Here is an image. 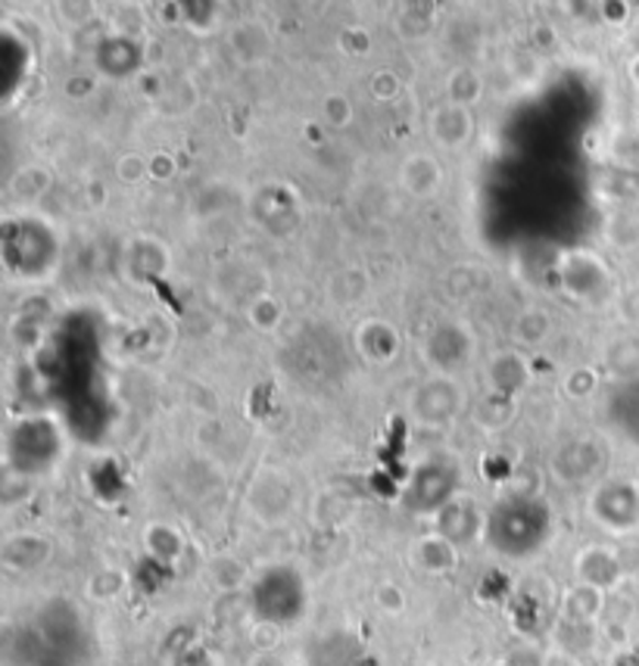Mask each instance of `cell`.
Segmentation results:
<instances>
[{
	"instance_id": "cell-1",
	"label": "cell",
	"mask_w": 639,
	"mask_h": 666,
	"mask_svg": "<svg viewBox=\"0 0 639 666\" xmlns=\"http://www.w3.org/2000/svg\"><path fill=\"white\" fill-rule=\"evenodd\" d=\"M549 535H552V515L542 501L530 495L505 498L503 505H496L490 511L484 527V539L490 542V549L512 561L540 552Z\"/></svg>"
},
{
	"instance_id": "cell-2",
	"label": "cell",
	"mask_w": 639,
	"mask_h": 666,
	"mask_svg": "<svg viewBox=\"0 0 639 666\" xmlns=\"http://www.w3.org/2000/svg\"><path fill=\"white\" fill-rule=\"evenodd\" d=\"M247 608L266 627L296 623L306 613V583L293 567H284V564L266 567L250 583Z\"/></svg>"
},
{
	"instance_id": "cell-3",
	"label": "cell",
	"mask_w": 639,
	"mask_h": 666,
	"mask_svg": "<svg viewBox=\"0 0 639 666\" xmlns=\"http://www.w3.org/2000/svg\"><path fill=\"white\" fill-rule=\"evenodd\" d=\"M459 489V467L449 461H427L422 464L406 489V505L415 515H440L449 501H456Z\"/></svg>"
},
{
	"instance_id": "cell-4",
	"label": "cell",
	"mask_w": 639,
	"mask_h": 666,
	"mask_svg": "<svg viewBox=\"0 0 639 666\" xmlns=\"http://www.w3.org/2000/svg\"><path fill=\"white\" fill-rule=\"evenodd\" d=\"M462 405H466L462 386L446 374H434L430 381H425L412 393V415L425 427L452 424L456 415L462 411Z\"/></svg>"
},
{
	"instance_id": "cell-5",
	"label": "cell",
	"mask_w": 639,
	"mask_h": 666,
	"mask_svg": "<svg viewBox=\"0 0 639 666\" xmlns=\"http://www.w3.org/2000/svg\"><path fill=\"white\" fill-rule=\"evenodd\" d=\"M427 364L434 368V374H452V371H462L474 352V340L462 324L446 321L440 327H434L427 334V343L422 346Z\"/></svg>"
},
{
	"instance_id": "cell-6",
	"label": "cell",
	"mask_w": 639,
	"mask_h": 666,
	"mask_svg": "<svg viewBox=\"0 0 639 666\" xmlns=\"http://www.w3.org/2000/svg\"><path fill=\"white\" fill-rule=\"evenodd\" d=\"M247 508L262 523H284L293 511V483L281 471H262L247 489Z\"/></svg>"
},
{
	"instance_id": "cell-7",
	"label": "cell",
	"mask_w": 639,
	"mask_h": 666,
	"mask_svg": "<svg viewBox=\"0 0 639 666\" xmlns=\"http://www.w3.org/2000/svg\"><path fill=\"white\" fill-rule=\"evenodd\" d=\"M593 515L599 517L605 527H612V530H627V527H634L639 517L637 489H634V486H624V483L602 486L596 498H593Z\"/></svg>"
},
{
	"instance_id": "cell-8",
	"label": "cell",
	"mask_w": 639,
	"mask_h": 666,
	"mask_svg": "<svg viewBox=\"0 0 639 666\" xmlns=\"http://www.w3.org/2000/svg\"><path fill=\"white\" fill-rule=\"evenodd\" d=\"M471 132H474V118H471L468 103L449 100L444 106H437L434 115H430V137H434L440 147L456 150V147L468 144Z\"/></svg>"
},
{
	"instance_id": "cell-9",
	"label": "cell",
	"mask_w": 639,
	"mask_h": 666,
	"mask_svg": "<svg viewBox=\"0 0 639 666\" xmlns=\"http://www.w3.org/2000/svg\"><path fill=\"white\" fill-rule=\"evenodd\" d=\"M484 527L486 520H481V515L471 505H466V501H449L444 511L437 515V533L449 539L456 549L471 542Z\"/></svg>"
},
{
	"instance_id": "cell-10",
	"label": "cell",
	"mask_w": 639,
	"mask_h": 666,
	"mask_svg": "<svg viewBox=\"0 0 639 666\" xmlns=\"http://www.w3.org/2000/svg\"><path fill=\"white\" fill-rule=\"evenodd\" d=\"M47 557H51V542L41 539V535H13V539H7V545H3V564L16 573L41 571V567L47 564Z\"/></svg>"
},
{
	"instance_id": "cell-11",
	"label": "cell",
	"mask_w": 639,
	"mask_h": 666,
	"mask_svg": "<svg viewBox=\"0 0 639 666\" xmlns=\"http://www.w3.org/2000/svg\"><path fill=\"white\" fill-rule=\"evenodd\" d=\"M440 181H444V172H440L437 159L427 156V153H412L406 162H403V169H400V184H403L412 196H430V193H437Z\"/></svg>"
},
{
	"instance_id": "cell-12",
	"label": "cell",
	"mask_w": 639,
	"mask_h": 666,
	"mask_svg": "<svg viewBox=\"0 0 639 666\" xmlns=\"http://www.w3.org/2000/svg\"><path fill=\"white\" fill-rule=\"evenodd\" d=\"M578 573H581V583L605 591L620 579V564L618 557L605 549H586L578 554Z\"/></svg>"
},
{
	"instance_id": "cell-13",
	"label": "cell",
	"mask_w": 639,
	"mask_h": 666,
	"mask_svg": "<svg viewBox=\"0 0 639 666\" xmlns=\"http://www.w3.org/2000/svg\"><path fill=\"white\" fill-rule=\"evenodd\" d=\"M359 349L369 362L388 364L400 352V337L390 324L369 321L359 327Z\"/></svg>"
},
{
	"instance_id": "cell-14",
	"label": "cell",
	"mask_w": 639,
	"mask_h": 666,
	"mask_svg": "<svg viewBox=\"0 0 639 666\" xmlns=\"http://www.w3.org/2000/svg\"><path fill=\"white\" fill-rule=\"evenodd\" d=\"M415 561H418V567L427 573H449L456 564H459V554H456V545L444 539L440 533L427 535L422 539L418 545H415Z\"/></svg>"
},
{
	"instance_id": "cell-15",
	"label": "cell",
	"mask_w": 639,
	"mask_h": 666,
	"mask_svg": "<svg viewBox=\"0 0 639 666\" xmlns=\"http://www.w3.org/2000/svg\"><path fill=\"white\" fill-rule=\"evenodd\" d=\"M596 471V449L593 442H568L562 452L556 455V474L562 479H586Z\"/></svg>"
},
{
	"instance_id": "cell-16",
	"label": "cell",
	"mask_w": 639,
	"mask_h": 666,
	"mask_svg": "<svg viewBox=\"0 0 639 666\" xmlns=\"http://www.w3.org/2000/svg\"><path fill=\"white\" fill-rule=\"evenodd\" d=\"M602 610V589L581 583L564 595V620L571 623H593Z\"/></svg>"
},
{
	"instance_id": "cell-17",
	"label": "cell",
	"mask_w": 639,
	"mask_h": 666,
	"mask_svg": "<svg viewBox=\"0 0 639 666\" xmlns=\"http://www.w3.org/2000/svg\"><path fill=\"white\" fill-rule=\"evenodd\" d=\"M490 377H493V386H496L503 396H508V393L522 390L524 381H527V371H524V362L518 355H496Z\"/></svg>"
},
{
	"instance_id": "cell-18",
	"label": "cell",
	"mask_w": 639,
	"mask_h": 666,
	"mask_svg": "<svg viewBox=\"0 0 639 666\" xmlns=\"http://www.w3.org/2000/svg\"><path fill=\"white\" fill-rule=\"evenodd\" d=\"M549 330H552V324L549 318L542 315V312H524L522 318L515 321V340L524 346H540L546 337H549Z\"/></svg>"
},
{
	"instance_id": "cell-19",
	"label": "cell",
	"mask_w": 639,
	"mask_h": 666,
	"mask_svg": "<svg viewBox=\"0 0 639 666\" xmlns=\"http://www.w3.org/2000/svg\"><path fill=\"white\" fill-rule=\"evenodd\" d=\"M147 552H154L156 557H162V561H172L181 552V535L175 533L172 527H154V530H147Z\"/></svg>"
},
{
	"instance_id": "cell-20",
	"label": "cell",
	"mask_w": 639,
	"mask_h": 666,
	"mask_svg": "<svg viewBox=\"0 0 639 666\" xmlns=\"http://www.w3.org/2000/svg\"><path fill=\"white\" fill-rule=\"evenodd\" d=\"M374 605L393 617V613H400V610L406 608V591L400 589V586H393V583H381L374 589Z\"/></svg>"
},
{
	"instance_id": "cell-21",
	"label": "cell",
	"mask_w": 639,
	"mask_h": 666,
	"mask_svg": "<svg viewBox=\"0 0 639 666\" xmlns=\"http://www.w3.org/2000/svg\"><path fill=\"white\" fill-rule=\"evenodd\" d=\"M278 318H281V305L274 303V300H256L250 305V321L259 330H271L278 324Z\"/></svg>"
}]
</instances>
